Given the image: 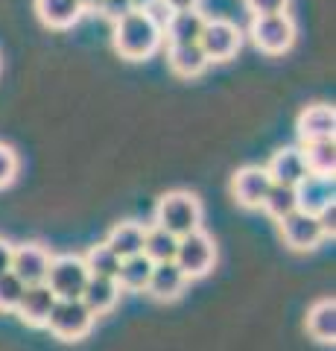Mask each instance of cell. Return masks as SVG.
Returning <instances> with one entry per match:
<instances>
[{
    "mask_svg": "<svg viewBox=\"0 0 336 351\" xmlns=\"http://www.w3.org/2000/svg\"><path fill=\"white\" fill-rule=\"evenodd\" d=\"M164 32L146 12H129L114 24V50L129 62H144L158 50Z\"/></svg>",
    "mask_w": 336,
    "mask_h": 351,
    "instance_id": "1",
    "label": "cell"
},
{
    "mask_svg": "<svg viewBox=\"0 0 336 351\" xmlns=\"http://www.w3.org/2000/svg\"><path fill=\"white\" fill-rule=\"evenodd\" d=\"M155 226H161L164 232L184 237L190 232L202 228V202L196 193L190 191H170L158 199L155 205Z\"/></svg>",
    "mask_w": 336,
    "mask_h": 351,
    "instance_id": "2",
    "label": "cell"
},
{
    "mask_svg": "<svg viewBox=\"0 0 336 351\" xmlns=\"http://www.w3.org/2000/svg\"><path fill=\"white\" fill-rule=\"evenodd\" d=\"M176 267L184 272V278L193 281V278H205L208 272L214 269L216 263V246H214V237L208 232H196L179 237V246H176Z\"/></svg>",
    "mask_w": 336,
    "mask_h": 351,
    "instance_id": "3",
    "label": "cell"
},
{
    "mask_svg": "<svg viewBox=\"0 0 336 351\" xmlns=\"http://www.w3.org/2000/svg\"><path fill=\"white\" fill-rule=\"evenodd\" d=\"M94 322L96 316L82 304V299H56L44 328H50V334H56L64 343H77L91 334Z\"/></svg>",
    "mask_w": 336,
    "mask_h": 351,
    "instance_id": "4",
    "label": "cell"
},
{
    "mask_svg": "<svg viewBox=\"0 0 336 351\" xmlns=\"http://www.w3.org/2000/svg\"><path fill=\"white\" fill-rule=\"evenodd\" d=\"M248 36H252L255 47H257L260 53H269V56H281V53H287L292 44H296V21H292L287 12L252 18Z\"/></svg>",
    "mask_w": 336,
    "mask_h": 351,
    "instance_id": "5",
    "label": "cell"
},
{
    "mask_svg": "<svg viewBox=\"0 0 336 351\" xmlns=\"http://www.w3.org/2000/svg\"><path fill=\"white\" fill-rule=\"evenodd\" d=\"M243 44V32L240 27L229 18H208L199 36V47L208 56V62H229L237 56Z\"/></svg>",
    "mask_w": 336,
    "mask_h": 351,
    "instance_id": "6",
    "label": "cell"
},
{
    "mask_svg": "<svg viewBox=\"0 0 336 351\" xmlns=\"http://www.w3.org/2000/svg\"><path fill=\"white\" fill-rule=\"evenodd\" d=\"M88 278V267L79 255H56L50 261L44 284L56 293V299H79Z\"/></svg>",
    "mask_w": 336,
    "mask_h": 351,
    "instance_id": "7",
    "label": "cell"
},
{
    "mask_svg": "<svg viewBox=\"0 0 336 351\" xmlns=\"http://www.w3.org/2000/svg\"><path fill=\"white\" fill-rule=\"evenodd\" d=\"M278 232H281V240H284L292 252H313L324 240L319 217L305 214V211H298V208L292 214H287L284 219H278Z\"/></svg>",
    "mask_w": 336,
    "mask_h": 351,
    "instance_id": "8",
    "label": "cell"
},
{
    "mask_svg": "<svg viewBox=\"0 0 336 351\" xmlns=\"http://www.w3.org/2000/svg\"><path fill=\"white\" fill-rule=\"evenodd\" d=\"M269 188H272V179H269L266 167H257V164L240 167L231 176V196H234L237 205L246 208V211L260 208V202H263Z\"/></svg>",
    "mask_w": 336,
    "mask_h": 351,
    "instance_id": "9",
    "label": "cell"
},
{
    "mask_svg": "<svg viewBox=\"0 0 336 351\" xmlns=\"http://www.w3.org/2000/svg\"><path fill=\"white\" fill-rule=\"evenodd\" d=\"M50 249L41 243H21L12 252V272L24 284H44L50 269Z\"/></svg>",
    "mask_w": 336,
    "mask_h": 351,
    "instance_id": "10",
    "label": "cell"
},
{
    "mask_svg": "<svg viewBox=\"0 0 336 351\" xmlns=\"http://www.w3.org/2000/svg\"><path fill=\"white\" fill-rule=\"evenodd\" d=\"M53 304H56V293H53L47 284H27L15 313H18V319L29 328H44L50 319Z\"/></svg>",
    "mask_w": 336,
    "mask_h": 351,
    "instance_id": "11",
    "label": "cell"
},
{
    "mask_svg": "<svg viewBox=\"0 0 336 351\" xmlns=\"http://www.w3.org/2000/svg\"><path fill=\"white\" fill-rule=\"evenodd\" d=\"M296 202L298 211L319 217L324 208L333 205V179H324V176H305L296 184Z\"/></svg>",
    "mask_w": 336,
    "mask_h": 351,
    "instance_id": "12",
    "label": "cell"
},
{
    "mask_svg": "<svg viewBox=\"0 0 336 351\" xmlns=\"http://www.w3.org/2000/svg\"><path fill=\"white\" fill-rule=\"evenodd\" d=\"M266 173L272 184H287V188H296V184L307 176L305 158H301L298 147H281L272 152V158L266 164Z\"/></svg>",
    "mask_w": 336,
    "mask_h": 351,
    "instance_id": "13",
    "label": "cell"
},
{
    "mask_svg": "<svg viewBox=\"0 0 336 351\" xmlns=\"http://www.w3.org/2000/svg\"><path fill=\"white\" fill-rule=\"evenodd\" d=\"M296 132H298V141H301V144H305V141L333 138V132H336V112H333V106H324V103L307 106L305 112L298 114Z\"/></svg>",
    "mask_w": 336,
    "mask_h": 351,
    "instance_id": "14",
    "label": "cell"
},
{
    "mask_svg": "<svg viewBox=\"0 0 336 351\" xmlns=\"http://www.w3.org/2000/svg\"><path fill=\"white\" fill-rule=\"evenodd\" d=\"M188 287V278L184 272L176 267V261H167V263H155L153 267V276H149L146 290L155 302H176L179 295Z\"/></svg>",
    "mask_w": 336,
    "mask_h": 351,
    "instance_id": "15",
    "label": "cell"
},
{
    "mask_svg": "<svg viewBox=\"0 0 336 351\" xmlns=\"http://www.w3.org/2000/svg\"><path fill=\"white\" fill-rule=\"evenodd\" d=\"M305 328L316 343L333 346V339H336V302H333V295H322V299H316L310 304Z\"/></svg>",
    "mask_w": 336,
    "mask_h": 351,
    "instance_id": "16",
    "label": "cell"
},
{
    "mask_svg": "<svg viewBox=\"0 0 336 351\" xmlns=\"http://www.w3.org/2000/svg\"><path fill=\"white\" fill-rule=\"evenodd\" d=\"M36 12L41 24L50 29H70L73 24H79L85 6L79 0H36Z\"/></svg>",
    "mask_w": 336,
    "mask_h": 351,
    "instance_id": "17",
    "label": "cell"
},
{
    "mask_svg": "<svg viewBox=\"0 0 336 351\" xmlns=\"http://www.w3.org/2000/svg\"><path fill=\"white\" fill-rule=\"evenodd\" d=\"M205 21H208V18H205L199 9H188V12H172L161 32H164V38H167L170 47H176V44H199Z\"/></svg>",
    "mask_w": 336,
    "mask_h": 351,
    "instance_id": "18",
    "label": "cell"
},
{
    "mask_svg": "<svg viewBox=\"0 0 336 351\" xmlns=\"http://www.w3.org/2000/svg\"><path fill=\"white\" fill-rule=\"evenodd\" d=\"M120 287H117V278H103V276H91L88 284L82 290V304L88 307L94 316H103L108 311H114L117 299H120Z\"/></svg>",
    "mask_w": 336,
    "mask_h": 351,
    "instance_id": "19",
    "label": "cell"
},
{
    "mask_svg": "<svg viewBox=\"0 0 336 351\" xmlns=\"http://www.w3.org/2000/svg\"><path fill=\"white\" fill-rule=\"evenodd\" d=\"M144 237H146V228L140 223L126 219V223H117L112 232H108L105 246L123 261V258H132V255H140V252H144Z\"/></svg>",
    "mask_w": 336,
    "mask_h": 351,
    "instance_id": "20",
    "label": "cell"
},
{
    "mask_svg": "<svg viewBox=\"0 0 336 351\" xmlns=\"http://www.w3.org/2000/svg\"><path fill=\"white\" fill-rule=\"evenodd\" d=\"M298 149H301V158H305V167H307L310 176L333 179V170H336V144H333V138L305 141Z\"/></svg>",
    "mask_w": 336,
    "mask_h": 351,
    "instance_id": "21",
    "label": "cell"
},
{
    "mask_svg": "<svg viewBox=\"0 0 336 351\" xmlns=\"http://www.w3.org/2000/svg\"><path fill=\"white\" fill-rule=\"evenodd\" d=\"M167 62H170L172 73L184 76V80H193V76L205 73L208 71V64H211L199 44H176V47H170Z\"/></svg>",
    "mask_w": 336,
    "mask_h": 351,
    "instance_id": "22",
    "label": "cell"
},
{
    "mask_svg": "<svg viewBox=\"0 0 336 351\" xmlns=\"http://www.w3.org/2000/svg\"><path fill=\"white\" fill-rule=\"evenodd\" d=\"M153 267L155 263L149 261L144 252H140V255H132V258H123L120 269H117V287L126 290V293H144L146 284H149V276H153Z\"/></svg>",
    "mask_w": 336,
    "mask_h": 351,
    "instance_id": "23",
    "label": "cell"
},
{
    "mask_svg": "<svg viewBox=\"0 0 336 351\" xmlns=\"http://www.w3.org/2000/svg\"><path fill=\"white\" fill-rule=\"evenodd\" d=\"M176 246H179V237L164 232L161 226L146 228V237H144V255L153 261V263H167L176 258Z\"/></svg>",
    "mask_w": 336,
    "mask_h": 351,
    "instance_id": "24",
    "label": "cell"
},
{
    "mask_svg": "<svg viewBox=\"0 0 336 351\" xmlns=\"http://www.w3.org/2000/svg\"><path fill=\"white\" fill-rule=\"evenodd\" d=\"M260 208H263V211L272 217V219H284L287 214H292V211L298 208V202H296V188H287V184H272V188L266 191Z\"/></svg>",
    "mask_w": 336,
    "mask_h": 351,
    "instance_id": "25",
    "label": "cell"
},
{
    "mask_svg": "<svg viewBox=\"0 0 336 351\" xmlns=\"http://www.w3.org/2000/svg\"><path fill=\"white\" fill-rule=\"evenodd\" d=\"M85 267H88V276H103V278H117V269H120V258L114 255L105 243H96L85 252Z\"/></svg>",
    "mask_w": 336,
    "mask_h": 351,
    "instance_id": "26",
    "label": "cell"
},
{
    "mask_svg": "<svg viewBox=\"0 0 336 351\" xmlns=\"http://www.w3.org/2000/svg\"><path fill=\"white\" fill-rule=\"evenodd\" d=\"M24 287H27V284L21 281L12 269L3 272V276H0V311L15 313V307H18V302H21V295H24Z\"/></svg>",
    "mask_w": 336,
    "mask_h": 351,
    "instance_id": "27",
    "label": "cell"
},
{
    "mask_svg": "<svg viewBox=\"0 0 336 351\" xmlns=\"http://www.w3.org/2000/svg\"><path fill=\"white\" fill-rule=\"evenodd\" d=\"M18 170H21L18 152L9 144H0V191L9 188V184L18 179Z\"/></svg>",
    "mask_w": 336,
    "mask_h": 351,
    "instance_id": "28",
    "label": "cell"
},
{
    "mask_svg": "<svg viewBox=\"0 0 336 351\" xmlns=\"http://www.w3.org/2000/svg\"><path fill=\"white\" fill-rule=\"evenodd\" d=\"M96 12H100L103 18H108V21H120V18H126L129 12H135V6H132V0H96Z\"/></svg>",
    "mask_w": 336,
    "mask_h": 351,
    "instance_id": "29",
    "label": "cell"
},
{
    "mask_svg": "<svg viewBox=\"0 0 336 351\" xmlns=\"http://www.w3.org/2000/svg\"><path fill=\"white\" fill-rule=\"evenodd\" d=\"M246 9L252 12V18H263V15H281L289 9V0H243Z\"/></svg>",
    "mask_w": 336,
    "mask_h": 351,
    "instance_id": "30",
    "label": "cell"
},
{
    "mask_svg": "<svg viewBox=\"0 0 336 351\" xmlns=\"http://www.w3.org/2000/svg\"><path fill=\"white\" fill-rule=\"evenodd\" d=\"M12 252H15V246L9 243L6 237H0V276L12 269Z\"/></svg>",
    "mask_w": 336,
    "mask_h": 351,
    "instance_id": "31",
    "label": "cell"
},
{
    "mask_svg": "<svg viewBox=\"0 0 336 351\" xmlns=\"http://www.w3.org/2000/svg\"><path fill=\"white\" fill-rule=\"evenodd\" d=\"M172 12H188V9H199L202 0H164Z\"/></svg>",
    "mask_w": 336,
    "mask_h": 351,
    "instance_id": "32",
    "label": "cell"
},
{
    "mask_svg": "<svg viewBox=\"0 0 336 351\" xmlns=\"http://www.w3.org/2000/svg\"><path fill=\"white\" fill-rule=\"evenodd\" d=\"M149 3H153V0H132V6H135V9H140V12H144V9H146Z\"/></svg>",
    "mask_w": 336,
    "mask_h": 351,
    "instance_id": "33",
    "label": "cell"
},
{
    "mask_svg": "<svg viewBox=\"0 0 336 351\" xmlns=\"http://www.w3.org/2000/svg\"><path fill=\"white\" fill-rule=\"evenodd\" d=\"M79 3L85 6V12H88V9H94V6H96V0H79Z\"/></svg>",
    "mask_w": 336,
    "mask_h": 351,
    "instance_id": "34",
    "label": "cell"
}]
</instances>
